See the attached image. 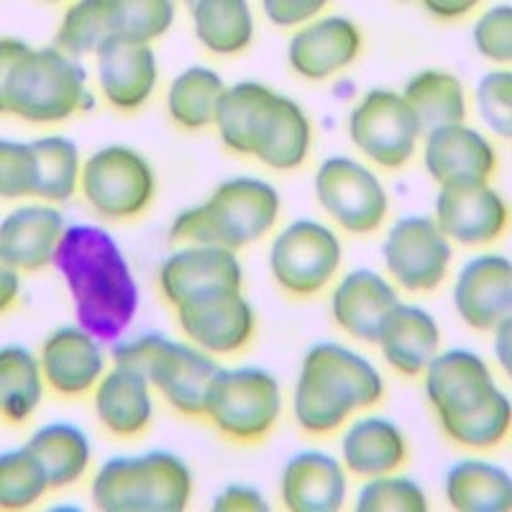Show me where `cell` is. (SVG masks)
<instances>
[{"mask_svg": "<svg viewBox=\"0 0 512 512\" xmlns=\"http://www.w3.org/2000/svg\"><path fill=\"white\" fill-rule=\"evenodd\" d=\"M315 192L328 216L349 233H372L387 216V192L372 169L349 157L320 164Z\"/></svg>", "mask_w": 512, "mask_h": 512, "instance_id": "12", "label": "cell"}, {"mask_svg": "<svg viewBox=\"0 0 512 512\" xmlns=\"http://www.w3.org/2000/svg\"><path fill=\"white\" fill-rule=\"evenodd\" d=\"M26 448L44 464L52 489L75 484L90 464L88 436L70 423L44 425L31 436Z\"/></svg>", "mask_w": 512, "mask_h": 512, "instance_id": "32", "label": "cell"}, {"mask_svg": "<svg viewBox=\"0 0 512 512\" xmlns=\"http://www.w3.org/2000/svg\"><path fill=\"white\" fill-rule=\"evenodd\" d=\"M185 336L208 354H233L254 336V310L241 290H221L177 305Z\"/></svg>", "mask_w": 512, "mask_h": 512, "instance_id": "14", "label": "cell"}, {"mask_svg": "<svg viewBox=\"0 0 512 512\" xmlns=\"http://www.w3.org/2000/svg\"><path fill=\"white\" fill-rule=\"evenodd\" d=\"M400 305L395 287L372 269L346 274L331 300L333 318L349 336L377 344L384 323Z\"/></svg>", "mask_w": 512, "mask_h": 512, "instance_id": "23", "label": "cell"}, {"mask_svg": "<svg viewBox=\"0 0 512 512\" xmlns=\"http://www.w3.org/2000/svg\"><path fill=\"white\" fill-rule=\"evenodd\" d=\"M441 331L431 313L415 305H397L390 320L384 323L377 344L382 346V354L395 372L418 377L425 372L436 356Z\"/></svg>", "mask_w": 512, "mask_h": 512, "instance_id": "27", "label": "cell"}, {"mask_svg": "<svg viewBox=\"0 0 512 512\" xmlns=\"http://www.w3.org/2000/svg\"><path fill=\"white\" fill-rule=\"evenodd\" d=\"M346 500V472L333 456L303 451L282 472V502L292 512H333Z\"/></svg>", "mask_w": 512, "mask_h": 512, "instance_id": "26", "label": "cell"}, {"mask_svg": "<svg viewBox=\"0 0 512 512\" xmlns=\"http://www.w3.org/2000/svg\"><path fill=\"white\" fill-rule=\"evenodd\" d=\"M195 34L216 54H239L254 39V21L244 0H195L190 3Z\"/></svg>", "mask_w": 512, "mask_h": 512, "instance_id": "33", "label": "cell"}, {"mask_svg": "<svg viewBox=\"0 0 512 512\" xmlns=\"http://www.w3.org/2000/svg\"><path fill=\"white\" fill-rule=\"evenodd\" d=\"M159 287L169 305L221 290H241V264L236 251L223 246H190L175 251L159 267Z\"/></svg>", "mask_w": 512, "mask_h": 512, "instance_id": "16", "label": "cell"}, {"mask_svg": "<svg viewBox=\"0 0 512 512\" xmlns=\"http://www.w3.org/2000/svg\"><path fill=\"white\" fill-rule=\"evenodd\" d=\"M495 390L492 372L474 351L451 349L433 356L425 367V395L438 413V420L472 413Z\"/></svg>", "mask_w": 512, "mask_h": 512, "instance_id": "18", "label": "cell"}, {"mask_svg": "<svg viewBox=\"0 0 512 512\" xmlns=\"http://www.w3.org/2000/svg\"><path fill=\"white\" fill-rule=\"evenodd\" d=\"M326 8L323 0H267L264 13L277 26H300Z\"/></svg>", "mask_w": 512, "mask_h": 512, "instance_id": "44", "label": "cell"}, {"mask_svg": "<svg viewBox=\"0 0 512 512\" xmlns=\"http://www.w3.org/2000/svg\"><path fill=\"white\" fill-rule=\"evenodd\" d=\"M98 80L105 100L121 111H136L157 88V57L149 44L113 39L98 49Z\"/></svg>", "mask_w": 512, "mask_h": 512, "instance_id": "24", "label": "cell"}, {"mask_svg": "<svg viewBox=\"0 0 512 512\" xmlns=\"http://www.w3.org/2000/svg\"><path fill=\"white\" fill-rule=\"evenodd\" d=\"M82 195L98 216L126 221L144 213L157 192L152 164L128 146H105L82 167Z\"/></svg>", "mask_w": 512, "mask_h": 512, "instance_id": "9", "label": "cell"}, {"mask_svg": "<svg viewBox=\"0 0 512 512\" xmlns=\"http://www.w3.org/2000/svg\"><path fill=\"white\" fill-rule=\"evenodd\" d=\"M267 512L269 505L264 500L262 492H256L254 487L246 484H231L216 497L213 502V512Z\"/></svg>", "mask_w": 512, "mask_h": 512, "instance_id": "45", "label": "cell"}, {"mask_svg": "<svg viewBox=\"0 0 512 512\" xmlns=\"http://www.w3.org/2000/svg\"><path fill=\"white\" fill-rule=\"evenodd\" d=\"M384 264L405 290H436L451 264V244L431 218H400L384 241Z\"/></svg>", "mask_w": 512, "mask_h": 512, "instance_id": "13", "label": "cell"}, {"mask_svg": "<svg viewBox=\"0 0 512 512\" xmlns=\"http://www.w3.org/2000/svg\"><path fill=\"white\" fill-rule=\"evenodd\" d=\"M116 367L136 372L162 392L164 400L182 415H205V397L221 367L205 351L177 344L159 333H144L113 346Z\"/></svg>", "mask_w": 512, "mask_h": 512, "instance_id": "6", "label": "cell"}, {"mask_svg": "<svg viewBox=\"0 0 512 512\" xmlns=\"http://www.w3.org/2000/svg\"><path fill=\"white\" fill-rule=\"evenodd\" d=\"M41 372L54 392L77 397L93 390L103 374V351L98 338L85 328L64 326L41 346Z\"/></svg>", "mask_w": 512, "mask_h": 512, "instance_id": "25", "label": "cell"}, {"mask_svg": "<svg viewBox=\"0 0 512 512\" xmlns=\"http://www.w3.org/2000/svg\"><path fill=\"white\" fill-rule=\"evenodd\" d=\"M64 218L57 208L26 205L13 210L0 226V259L3 267L18 272H39L57 256L64 236Z\"/></svg>", "mask_w": 512, "mask_h": 512, "instance_id": "21", "label": "cell"}, {"mask_svg": "<svg viewBox=\"0 0 512 512\" xmlns=\"http://www.w3.org/2000/svg\"><path fill=\"white\" fill-rule=\"evenodd\" d=\"M85 72L57 47L31 49L21 41L0 44V108L29 123H57L90 108Z\"/></svg>", "mask_w": 512, "mask_h": 512, "instance_id": "2", "label": "cell"}, {"mask_svg": "<svg viewBox=\"0 0 512 512\" xmlns=\"http://www.w3.org/2000/svg\"><path fill=\"white\" fill-rule=\"evenodd\" d=\"M423 159L428 175L441 187L487 182L497 162L492 144L464 123L431 131Z\"/></svg>", "mask_w": 512, "mask_h": 512, "instance_id": "20", "label": "cell"}, {"mask_svg": "<svg viewBox=\"0 0 512 512\" xmlns=\"http://www.w3.org/2000/svg\"><path fill=\"white\" fill-rule=\"evenodd\" d=\"M477 105L487 126L502 139L512 136V75L507 70L489 72L477 88Z\"/></svg>", "mask_w": 512, "mask_h": 512, "instance_id": "42", "label": "cell"}, {"mask_svg": "<svg viewBox=\"0 0 512 512\" xmlns=\"http://www.w3.org/2000/svg\"><path fill=\"white\" fill-rule=\"evenodd\" d=\"M41 361L21 346L0 351V410L11 423H21L41 402Z\"/></svg>", "mask_w": 512, "mask_h": 512, "instance_id": "35", "label": "cell"}, {"mask_svg": "<svg viewBox=\"0 0 512 512\" xmlns=\"http://www.w3.org/2000/svg\"><path fill=\"white\" fill-rule=\"evenodd\" d=\"M280 216V195L269 182L256 177H233L198 208L182 210L169 236L195 246H223L239 251L272 231Z\"/></svg>", "mask_w": 512, "mask_h": 512, "instance_id": "4", "label": "cell"}, {"mask_svg": "<svg viewBox=\"0 0 512 512\" xmlns=\"http://www.w3.org/2000/svg\"><path fill=\"white\" fill-rule=\"evenodd\" d=\"M269 267L277 285L290 295H315L341 267V241L323 223L295 221L274 239Z\"/></svg>", "mask_w": 512, "mask_h": 512, "instance_id": "10", "label": "cell"}, {"mask_svg": "<svg viewBox=\"0 0 512 512\" xmlns=\"http://www.w3.org/2000/svg\"><path fill=\"white\" fill-rule=\"evenodd\" d=\"M456 310L477 331H489L512 310V264L502 254L474 256L454 287Z\"/></svg>", "mask_w": 512, "mask_h": 512, "instance_id": "19", "label": "cell"}, {"mask_svg": "<svg viewBox=\"0 0 512 512\" xmlns=\"http://www.w3.org/2000/svg\"><path fill=\"white\" fill-rule=\"evenodd\" d=\"M344 464L356 477H382L395 472L408 456L405 436L392 420L361 418L344 433Z\"/></svg>", "mask_w": 512, "mask_h": 512, "instance_id": "29", "label": "cell"}, {"mask_svg": "<svg viewBox=\"0 0 512 512\" xmlns=\"http://www.w3.org/2000/svg\"><path fill=\"white\" fill-rule=\"evenodd\" d=\"M190 495V466L169 451L118 456L93 479V502L105 512H180Z\"/></svg>", "mask_w": 512, "mask_h": 512, "instance_id": "5", "label": "cell"}, {"mask_svg": "<svg viewBox=\"0 0 512 512\" xmlns=\"http://www.w3.org/2000/svg\"><path fill=\"white\" fill-rule=\"evenodd\" d=\"M39 159V190L36 195L52 203H64L75 195L77 180L82 177L77 146L64 136H44L34 144Z\"/></svg>", "mask_w": 512, "mask_h": 512, "instance_id": "37", "label": "cell"}, {"mask_svg": "<svg viewBox=\"0 0 512 512\" xmlns=\"http://www.w3.org/2000/svg\"><path fill=\"white\" fill-rule=\"evenodd\" d=\"M282 410L280 384L264 369H221L205 397V418L231 441H262Z\"/></svg>", "mask_w": 512, "mask_h": 512, "instance_id": "8", "label": "cell"}, {"mask_svg": "<svg viewBox=\"0 0 512 512\" xmlns=\"http://www.w3.org/2000/svg\"><path fill=\"white\" fill-rule=\"evenodd\" d=\"M223 93H226V85L216 72L208 67H190L169 85L167 111L177 126L198 131L216 123Z\"/></svg>", "mask_w": 512, "mask_h": 512, "instance_id": "34", "label": "cell"}, {"mask_svg": "<svg viewBox=\"0 0 512 512\" xmlns=\"http://www.w3.org/2000/svg\"><path fill=\"white\" fill-rule=\"evenodd\" d=\"M310 149V121L295 100L269 90L249 131V157L272 169H297Z\"/></svg>", "mask_w": 512, "mask_h": 512, "instance_id": "17", "label": "cell"}, {"mask_svg": "<svg viewBox=\"0 0 512 512\" xmlns=\"http://www.w3.org/2000/svg\"><path fill=\"white\" fill-rule=\"evenodd\" d=\"M269 88L259 82H239L233 88H226L221 103H218L216 126L221 141L233 154L249 157V131L254 123L256 111L262 100L267 98Z\"/></svg>", "mask_w": 512, "mask_h": 512, "instance_id": "38", "label": "cell"}, {"mask_svg": "<svg viewBox=\"0 0 512 512\" xmlns=\"http://www.w3.org/2000/svg\"><path fill=\"white\" fill-rule=\"evenodd\" d=\"M402 100L410 105L420 123V131L431 134L436 128L456 126L466 118V98L459 77L441 70H425L410 77Z\"/></svg>", "mask_w": 512, "mask_h": 512, "instance_id": "31", "label": "cell"}, {"mask_svg": "<svg viewBox=\"0 0 512 512\" xmlns=\"http://www.w3.org/2000/svg\"><path fill=\"white\" fill-rule=\"evenodd\" d=\"M425 492L408 477H372L356 497V512H425Z\"/></svg>", "mask_w": 512, "mask_h": 512, "instance_id": "40", "label": "cell"}, {"mask_svg": "<svg viewBox=\"0 0 512 512\" xmlns=\"http://www.w3.org/2000/svg\"><path fill=\"white\" fill-rule=\"evenodd\" d=\"M49 489L47 469L29 448L0 456V505L3 510H26Z\"/></svg>", "mask_w": 512, "mask_h": 512, "instance_id": "39", "label": "cell"}, {"mask_svg": "<svg viewBox=\"0 0 512 512\" xmlns=\"http://www.w3.org/2000/svg\"><path fill=\"white\" fill-rule=\"evenodd\" d=\"M510 213L487 182L474 185H446L436 200V226L446 239L466 246L489 244L505 233Z\"/></svg>", "mask_w": 512, "mask_h": 512, "instance_id": "15", "label": "cell"}, {"mask_svg": "<svg viewBox=\"0 0 512 512\" xmlns=\"http://www.w3.org/2000/svg\"><path fill=\"white\" fill-rule=\"evenodd\" d=\"M349 134L356 149L374 164L397 169L410 162L423 131L402 95L392 90H369L351 111Z\"/></svg>", "mask_w": 512, "mask_h": 512, "instance_id": "11", "label": "cell"}, {"mask_svg": "<svg viewBox=\"0 0 512 512\" xmlns=\"http://www.w3.org/2000/svg\"><path fill=\"white\" fill-rule=\"evenodd\" d=\"M39 190V159L34 146L21 141L0 144V195L6 200L36 195Z\"/></svg>", "mask_w": 512, "mask_h": 512, "instance_id": "41", "label": "cell"}, {"mask_svg": "<svg viewBox=\"0 0 512 512\" xmlns=\"http://www.w3.org/2000/svg\"><path fill=\"white\" fill-rule=\"evenodd\" d=\"M479 3L474 0H454V3H446V0H428L425 8L433 13V16L441 18H456V16H466L469 11H474Z\"/></svg>", "mask_w": 512, "mask_h": 512, "instance_id": "47", "label": "cell"}, {"mask_svg": "<svg viewBox=\"0 0 512 512\" xmlns=\"http://www.w3.org/2000/svg\"><path fill=\"white\" fill-rule=\"evenodd\" d=\"M384 384L364 356L338 344H315L305 354L295 387V418L313 436H326L359 408L382 400Z\"/></svg>", "mask_w": 512, "mask_h": 512, "instance_id": "3", "label": "cell"}, {"mask_svg": "<svg viewBox=\"0 0 512 512\" xmlns=\"http://www.w3.org/2000/svg\"><path fill=\"white\" fill-rule=\"evenodd\" d=\"M446 500L461 512H507L512 507L510 474L487 461H459L446 474Z\"/></svg>", "mask_w": 512, "mask_h": 512, "instance_id": "30", "label": "cell"}, {"mask_svg": "<svg viewBox=\"0 0 512 512\" xmlns=\"http://www.w3.org/2000/svg\"><path fill=\"white\" fill-rule=\"evenodd\" d=\"M474 44L479 54L492 62L507 64L512 59V8L495 6L474 26Z\"/></svg>", "mask_w": 512, "mask_h": 512, "instance_id": "43", "label": "cell"}, {"mask_svg": "<svg viewBox=\"0 0 512 512\" xmlns=\"http://www.w3.org/2000/svg\"><path fill=\"white\" fill-rule=\"evenodd\" d=\"M359 52V26L344 16H326L292 36L290 64L305 80H326L349 67Z\"/></svg>", "mask_w": 512, "mask_h": 512, "instance_id": "22", "label": "cell"}, {"mask_svg": "<svg viewBox=\"0 0 512 512\" xmlns=\"http://www.w3.org/2000/svg\"><path fill=\"white\" fill-rule=\"evenodd\" d=\"M95 413L105 425V431H111L113 436H139L152 420L149 382L136 372L116 367L98 382Z\"/></svg>", "mask_w": 512, "mask_h": 512, "instance_id": "28", "label": "cell"}, {"mask_svg": "<svg viewBox=\"0 0 512 512\" xmlns=\"http://www.w3.org/2000/svg\"><path fill=\"white\" fill-rule=\"evenodd\" d=\"M497 338H495V354H497V361L502 364V369H505V374L512 372V354H510V338H512V320L505 318L497 323Z\"/></svg>", "mask_w": 512, "mask_h": 512, "instance_id": "46", "label": "cell"}, {"mask_svg": "<svg viewBox=\"0 0 512 512\" xmlns=\"http://www.w3.org/2000/svg\"><path fill=\"white\" fill-rule=\"evenodd\" d=\"M18 297V269L3 267L0 272V308L8 310Z\"/></svg>", "mask_w": 512, "mask_h": 512, "instance_id": "48", "label": "cell"}, {"mask_svg": "<svg viewBox=\"0 0 512 512\" xmlns=\"http://www.w3.org/2000/svg\"><path fill=\"white\" fill-rule=\"evenodd\" d=\"M54 264L70 287L80 326L100 341H116L139 308V287L111 233L67 228Z\"/></svg>", "mask_w": 512, "mask_h": 512, "instance_id": "1", "label": "cell"}, {"mask_svg": "<svg viewBox=\"0 0 512 512\" xmlns=\"http://www.w3.org/2000/svg\"><path fill=\"white\" fill-rule=\"evenodd\" d=\"M510 420V400L500 390H495L477 410L466 415H456V418H443L441 425L443 433L454 443H459V446L492 448L507 438Z\"/></svg>", "mask_w": 512, "mask_h": 512, "instance_id": "36", "label": "cell"}, {"mask_svg": "<svg viewBox=\"0 0 512 512\" xmlns=\"http://www.w3.org/2000/svg\"><path fill=\"white\" fill-rule=\"evenodd\" d=\"M172 18L175 6L169 0H82L64 13L57 49L75 59L113 39L149 44L169 31Z\"/></svg>", "mask_w": 512, "mask_h": 512, "instance_id": "7", "label": "cell"}]
</instances>
